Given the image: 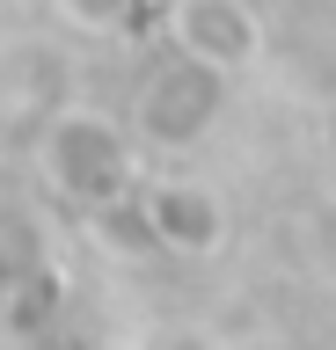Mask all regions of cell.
<instances>
[{
  "label": "cell",
  "instance_id": "6da1fadb",
  "mask_svg": "<svg viewBox=\"0 0 336 350\" xmlns=\"http://www.w3.org/2000/svg\"><path fill=\"white\" fill-rule=\"evenodd\" d=\"M44 175L73 204H95V212H110L139 190V161L125 146V131L110 117H95V109H73L44 131Z\"/></svg>",
  "mask_w": 336,
  "mask_h": 350
},
{
  "label": "cell",
  "instance_id": "7a4b0ae2",
  "mask_svg": "<svg viewBox=\"0 0 336 350\" xmlns=\"http://www.w3.org/2000/svg\"><path fill=\"white\" fill-rule=\"evenodd\" d=\"M220 95H227V66H212V59H198V51L176 44L154 66V81L139 88V131L154 146H190L220 117Z\"/></svg>",
  "mask_w": 336,
  "mask_h": 350
},
{
  "label": "cell",
  "instance_id": "5b68a950",
  "mask_svg": "<svg viewBox=\"0 0 336 350\" xmlns=\"http://www.w3.org/2000/svg\"><path fill=\"white\" fill-rule=\"evenodd\" d=\"M146 0H66L73 22H88V29H117V22H132Z\"/></svg>",
  "mask_w": 336,
  "mask_h": 350
},
{
  "label": "cell",
  "instance_id": "3957f363",
  "mask_svg": "<svg viewBox=\"0 0 336 350\" xmlns=\"http://www.w3.org/2000/svg\"><path fill=\"white\" fill-rule=\"evenodd\" d=\"M176 44L234 73V66L256 59V15L242 0H183L176 8Z\"/></svg>",
  "mask_w": 336,
  "mask_h": 350
},
{
  "label": "cell",
  "instance_id": "277c9868",
  "mask_svg": "<svg viewBox=\"0 0 336 350\" xmlns=\"http://www.w3.org/2000/svg\"><path fill=\"white\" fill-rule=\"evenodd\" d=\"M146 226H154L161 248H176V256H205V248H220L227 219H220V197L198 190V183H161L146 197Z\"/></svg>",
  "mask_w": 336,
  "mask_h": 350
}]
</instances>
